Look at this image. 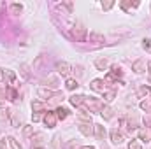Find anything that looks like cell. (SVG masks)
I'll use <instances>...</instances> for the list:
<instances>
[{
    "instance_id": "6da1fadb",
    "label": "cell",
    "mask_w": 151,
    "mask_h": 149,
    "mask_svg": "<svg viewBox=\"0 0 151 149\" xmlns=\"http://www.w3.org/2000/svg\"><path fill=\"white\" fill-rule=\"evenodd\" d=\"M72 37H74L77 42H83V40L86 39V28H84L81 23H77L74 28H72Z\"/></svg>"
},
{
    "instance_id": "7a4b0ae2",
    "label": "cell",
    "mask_w": 151,
    "mask_h": 149,
    "mask_svg": "<svg viewBox=\"0 0 151 149\" xmlns=\"http://www.w3.org/2000/svg\"><path fill=\"white\" fill-rule=\"evenodd\" d=\"M83 107H88L90 111H99V112H100V109H102L104 105H102V102H100V100H95V98H88V97H86V98H84Z\"/></svg>"
},
{
    "instance_id": "3957f363",
    "label": "cell",
    "mask_w": 151,
    "mask_h": 149,
    "mask_svg": "<svg viewBox=\"0 0 151 149\" xmlns=\"http://www.w3.org/2000/svg\"><path fill=\"white\" fill-rule=\"evenodd\" d=\"M90 88H91L93 91H97V93H102V95L107 91V88H106V84H104L102 79H93L91 84H90Z\"/></svg>"
},
{
    "instance_id": "277c9868",
    "label": "cell",
    "mask_w": 151,
    "mask_h": 149,
    "mask_svg": "<svg viewBox=\"0 0 151 149\" xmlns=\"http://www.w3.org/2000/svg\"><path fill=\"white\" fill-rule=\"evenodd\" d=\"M32 146H34V149H44V146H46V137L42 133H35L32 137Z\"/></svg>"
},
{
    "instance_id": "5b68a950",
    "label": "cell",
    "mask_w": 151,
    "mask_h": 149,
    "mask_svg": "<svg viewBox=\"0 0 151 149\" xmlns=\"http://www.w3.org/2000/svg\"><path fill=\"white\" fill-rule=\"evenodd\" d=\"M42 119H44V125H46L47 128H55V126H56V114H55V112L47 111L46 114H44Z\"/></svg>"
},
{
    "instance_id": "8992f818",
    "label": "cell",
    "mask_w": 151,
    "mask_h": 149,
    "mask_svg": "<svg viewBox=\"0 0 151 149\" xmlns=\"http://www.w3.org/2000/svg\"><path fill=\"white\" fill-rule=\"evenodd\" d=\"M146 65H148L146 60H144V58H139V60H135V62L132 63V70L137 72V74H142V72L146 70Z\"/></svg>"
},
{
    "instance_id": "52a82bcc",
    "label": "cell",
    "mask_w": 151,
    "mask_h": 149,
    "mask_svg": "<svg viewBox=\"0 0 151 149\" xmlns=\"http://www.w3.org/2000/svg\"><path fill=\"white\" fill-rule=\"evenodd\" d=\"M77 128H79V132L83 133V135H86V137H90V135H93V125L91 123H79L77 125Z\"/></svg>"
},
{
    "instance_id": "ba28073f",
    "label": "cell",
    "mask_w": 151,
    "mask_h": 149,
    "mask_svg": "<svg viewBox=\"0 0 151 149\" xmlns=\"http://www.w3.org/2000/svg\"><path fill=\"white\" fill-rule=\"evenodd\" d=\"M56 70H58V74H62V75H69L70 65L67 62H56Z\"/></svg>"
},
{
    "instance_id": "9c48e42d",
    "label": "cell",
    "mask_w": 151,
    "mask_h": 149,
    "mask_svg": "<svg viewBox=\"0 0 151 149\" xmlns=\"http://www.w3.org/2000/svg\"><path fill=\"white\" fill-rule=\"evenodd\" d=\"M93 135L99 139V140H104L106 139V128L102 125H93Z\"/></svg>"
},
{
    "instance_id": "30bf717a",
    "label": "cell",
    "mask_w": 151,
    "mask_h": 149,
    "mask_svg": "<svg viewBox=\"0 0 151 149\" xmlns=\"http://www.w3.org/2000/svg\"><path fill=\"white\" fill-rule=\"evenodd\" d=\"M37 95L42 98V100H51L53 97H55V93H53V90H46V88H39Z\"/></svg>"
},
{
    "instance_id": "8fae6325",
    "label": "cell",
    "mask_w": 151,
    "mask_h": 149,
    "mask_svg": "<svg viewBox=\"0 0 151 149\" xmlns=\"http://www.w3.org/2000/svg\"><path fill=\"white\" fill-rule=\"evenodd\" d=\"M11 116H12V111H11V109L0 107V123H9Z\"/></svg>"
},
{
    "instance_id": "7c38bea8",
    "label": "cell",
    "mask_w": 151,
    "mask_h": 149,
    "mask_svg": "<svg viewBox=\"0 0 151 149\" xmlns=\"http://www.w3.org/2000/svg\"><path fill=\"white\" fill-rule=\"evenodd\" d=\"M84 95H72L69 100H70V104L72 105H76V107H83V104H84Z\"/></svg>"
},
{
    "instance_id": "4fadbf2b",
    "label": "cell",
    "mask_w": 151,
    "mask_h": 149,
    "mask_svg": "<svg viewBox=\"0 0 151 149\" xmlns=\"http://www.w3.org/2000/svg\"><path fill=\"white\" fill-rule=\"evenodd\" d=\"M111 140H113V144L119 146V144L123 142V133L118 132V130H111Z\"/></svg>"
},
{
    "instance_id": "5bb4252c",
    "label": "cell",
    "mask_w": 151,
    "mask_h": 149,
    "mask_svg": "<svg viewBox=\"0 0 151 149\" xmlns=\"http://www.w3.org/2000/svg\"><path fill=\"white\" fill-rule=\"evenodd\" d=\"M77 117H79L83 123H91V114L88 111H84V107H81V111L77 112Z\"/></svg>"
},
{
    "instance_id": "9a60e30c",
    "label": "cell",
    "mask_w": 151,
    "mask_h": 149,
    "mask_svg": "<svg viewBox=\"0 0 151 149\" xmlns=\"http://www.w3.org/2000/svg\"><path fill=\"white\" fill-rule=\"evenodd\" d=\"M100 116L104 117V119H113V116H114V111L109 107V105H104L102 109H100Z\"/></svg>"
},
{
    "instance_id": "2e32d148",
    "label": "cell",
    "mask_w": 151,
    "mask_h": 149,
    "mask_svg": "<svg viewBox=\"0 0 151 149\" xmlns=\"http://www.w3.org/2000/svg\"><path fill=\"white\" fill-rule=\"evenodd\" d=\"M19 74L23 79H30V65L28 63H21L19 65Z\"/></svg>"
},
{
    "instance_id": "e0dca14e",
    "label": "cell",
    "mask_w": 151,
    "mask_h": 149,
    "mask_svg": "<svg viewBox=\"0 0 151 149\" xmlns=\"http://www.w3.org/2000/svg\"><path fill=\"white\" fill-rule=\"evenodd\" d=\"M95 67H97L99 70H107L109 62H107L106 58H97V60H95Z\"/></svg>"
},
{
    "instance_id": "ac0fdd59",
    "label": "cell",
    "mask_w": 151,
    "mask_h": 149,
    "mask_svg": "<svg viewBox=\"0 0 151 149\" xmlns=\"http://www.w3.org/2000/svg\"><path fill=\"white\" fill-rule=\"evenodd\" d=\"M139 140L150 142V140H151V132H150V130H144V128H141V130H139Z\"/></svg>"
},
{
    "instance_id": "d6986e66",
    "label": "cell",
    "mask_w": 151,
    "mask_h": 149,
    "mask_svg": "<svg viewBox=\"0 0 151 149\" xmlns=\"http://www.w3.org/2000/svg\"><path fill=\"white\" fill-rule=\"evenodd\" d=\"M90 42H97V44H100V42H104V35L99 34V32H90Z\"/></svg>"
},
{
    "instance_id": "ffe728a7",
    "label": "cell",
    "mask_w": 151,
    "mask_h": 149,
    "mask_svg": "<svg viewBox=\"0 0 151 149\" xmlns=\"http://www.w3.org/2000/svg\"><path fill=\"white\" fill-rule=\"evenodd\" d=\"M55 114H56V119H62V121H63V119L69 116V109H65V107H58Z\"/></svg>"
},
{
    "instance_id": "44dd1931",
    "label": "cell",
    "mask_w": 151,
    "mask_h": 149,
    "mask_svg": "<svg viewBox=\"0 0 151 149\" xmlns=\"http://www.w3.org/2000/svg\"><path fill=\"white\" fill-rule=\"evenodd\" d=\"M23 135H25L27 139L34 137V135H35V133H34V126H32V125H25V126H23Z\"/></svg>"
},
{
    "instance_id": "7402d4cb",
    "label": "cell",
    "mask_w": 151,
    "mask_h": 149,
    "mask_svg": "<svg viewBox=\"0 0 151 149\" xmlns=\"http://www.w3.org/2000/svg\"><path fill=\"white\" fill-rule=\"evenodd\" d=\"M9 11H11V14H19L23 11V5L21 4H11L9 5Z\"/></svg>"
},
{
    "instance_id": "603a6c76",
    "label": "cell",
    "mask_w": 151,
    "mask_h": 149,
    "mask_svg": "<svg viewBox=\"0 0 151 149\" xmlns=\"http://www.w3.org/2000/svg\"><path fill=\"white\" fill-rule=\"evenodd\" d=\"M2 75H4V79L7 77V79H9L11 82H12V81L16 79V74H14L12 70H9V69H2Z\"/></svg>"
},
{
    "instance_id": "cb8c5ba5",
    "label": "cell",
    "mask_w": 151,
    "mask_h": 149,
    "mask_svg": "<svg viewBox=\"0 0 151 149\" xmlns=\"http://www.w3.org/2000/svg\"><path fill=\"white\" fill-rule=\"evenodd\" d=\"M5 93H7L9 100H12V102H16V100H18V93H16V90H14V88H7V90H5Z\"/></svg>"
},
{
    "instance_id": "d4e9b609",
    "label": "cell",
    "mask_w": 151,
    "mask_h": 149,
    "mask_svg": "<svg viewBox=\"0 0 151 149\" xmlns=\"http://www.w3.org/2000/svg\"><path fill=\"white\" fill-rule=\"evenodd\" d=\"M7 142H9L11 149H23V148H21V144H19L14 137H7Z\"/></svg>"
},
{
    "instance_id": "484cf974",
    "label": "cell",
    "mask_w": 151,
    "mask_h": 149,
    "mask_svg": "<svg viewBox=\"0 0 151 149\" xmlns=\"http://www.w3.org/2000/svg\"><path fill=\"white\" fill-rule=\"evenodd\" d=\"M44 109H46V105L42 102H32V111L34 112H42Z\"/></svg>"
},
{
    "instance_id": "4316f807",
    "label": "cell",
    "mask_w": 151,
    "mask_h": 149,
    "mask_svg": "<svg viewBox=\"0 0 151 149\" xmlns=\"http://www.w3.org/2000/svg\"><path fill=\"white\" fill-rule=\"evenodd\" d=\"M119 5H121V9L128 11V7H139V2H137V0H135V2H121Z\"/></svg>"
},
{
    "instance_id": "83f0119b",
    "label": "cell",
    "mask_w": 151,
    "mask_h": 149,
    "mask_svg": "<svg viewBox=\"0 0 151 149\" xmlns=\"http://www.w3.org/2000/svg\"><path fill=\"white\" fill-rule=\"evenodd\" d=\"M65 86H67V90H70V91H72V90H76L79 84H77V81H76V79H67Z\"/></svg>"
},
{
    "instance_id": "f1b7e54d",
    "label": "cell",
    "mask_w": 151,
    "mask_h": 149,
    "mask_svg": "<svg viewBox=\"0 0 151 149\" xmlns=\"http://www.w3.org/2000/svg\"><path fill=\"white\" fill-rule=\"evenodd\" d=\"M114 97H116V91H114V90H111V91H106V93H104V100H106V102H111Z\"/></svg>"
},
{
    "instance_id": "f546056e",
    "label": "cell",
    "mask_w": 151,
    "mask_h": 149,
    "mask_svg": "<svg viewBox=\"0 0 151 149\" xmlns=\"http://www.w3.org/2000/svg\"><path fill=\"white\" fill-rule=\"evenodd\" d=\"M113 5H114L113 0H106V2H102V9H104V11H109V9H113Z\"/></svg>"
},
{
    "instance_id": "4dcf8cb0",
    "label": "cell",
    "mask_w": 151,
    "mask_h": 149,
    "mask_svg": "<svg viewBox=\"0 0 151 149\" xmlns=\"http://www.w3.org/2000/svg\"><path fill=\"white\" fill-rule=\"evenodd\" d=\"M128 149H142V146H141V142H139V140H130Z\"/></svg>"
},
{
    "instance_id": "1f68e13d",
    "label": "cell",
    "mask_w": 151,
    "mask_h": 149,
    "mask_svg": "<svg viewBox=\"0 0 151 149\" xmlns=\"http://www.w3.org/2000/svg\"><path fill=\"white\" fill-rule=\"evenodd\" d=\"M142 47H144L146 51H151V39H144V40H142Z\"/></svg>"
},
{
    "instance_id": "d6a6232c",
    "label": "cell",
    "mask_w": 151,
    "mask_h": 149,
    "mask_svg": "<svg viewBox=\"0 0 151 149\" xmlns=\"http://www.w3.org/2000/svg\"><path fill=\"white\" fill-rule=\"evenodd\" d=\"M141 109L142 111H151V102H141Z\"/></svg>"
},
{
    "instance_id": "836d02e7",
    "label": "cell",
    "mask_w": 151,
    "mask_h": 149,
    "mask_svg": "<svg viewBox=\"0 0 151 149\" xmlns=\"http://www.w3.org/2000/svg\"><path fill=\"white\" fill-rule=\"evenodd\" d=\"M40 119H42V116H40L39 112H34V114H32V121H34V123H37Z\"/></svg>"
},
{
    "instance_id": "e575fe53",
    "label": "cell",
    "mask_w": 151,
    "mask_h": 149,
    "mask_svg": "<svg viewBox=\"0 0 151 149\" xmlns=\"http://www.w3.org/2000/svg\"><path fill=\"white\" fill-rule=\"evenodd\" d=\"M12 126H16V128H19V119L14 116V112H12Z\"/></svg>"
},
{
    "instance_id": "d590c367",
    "label": "cell",
    "mask_w": 151,
    "mask_h": 149,
    "mask_svg": "<svg viewBox=\"0 0 151 149\" xmlns=\"http://www.w3.org/2000/svg\"><path fill=\"white\" fill-rule=\"evenodd\" d=\"M40 62H42V56H37V60H35V63H34V70H37V67L40 65Z\"/></svg>"
},
{
    "instance_id": "8d00e7d4",
    "label": "cell",
    "mask_w": 151,
    "mask_h": 149,
    "mask_svg": "<svg viewBox=\"0 0 151 149\" xmlns=\"http://www.w3.org/2000/svg\"><path fill=\"white\" fill-rule=\"evenodd\" d=\"M0 149H5V139L0 140Z\"/></svg>"
},
{
    "instance_id": "74e56055",
    "label": "cell",
    "mask_w": 151,
    "mask_h": 149,
    "mask_svg": "<svg viewBox=\"0 0 151 149\" xmlns=\"http://www.w3.org/2000/svg\"><path fill=\"white\" fill-rule=\"evenodd\" d=\"M79 149H95L93 146H83V148H79Z\"/></svg>"
},
{
    "instance_id": "f35d334b",
    "label": "cell",
    "mask_w": 151,
    "mask_h": 149,
    "mask_svg": "<svg viewBox=\"0 0 151 149\" xmlns=\"http://www.w3.org/2000/svg\"><path fill=\"white\" fill-rule=\"evenodd\" d=\"M148 67H150V72H151V63H148Z\"/></svg>"
},
{
    "instance_id": "ab89813d",
    "label": "cell",
    "mask_w": 151,
    "mask_h": 149,
    "mask_svg": "<svg viewBox=\"0 0 151 149\" xmlns=\"http://www.w3.org/2000/svg\"><path fill=\"white\" fill-rule=\"evenodd\" d=\"M150 93H151V88H150Z\"/></svg>"
}]
</instances>
